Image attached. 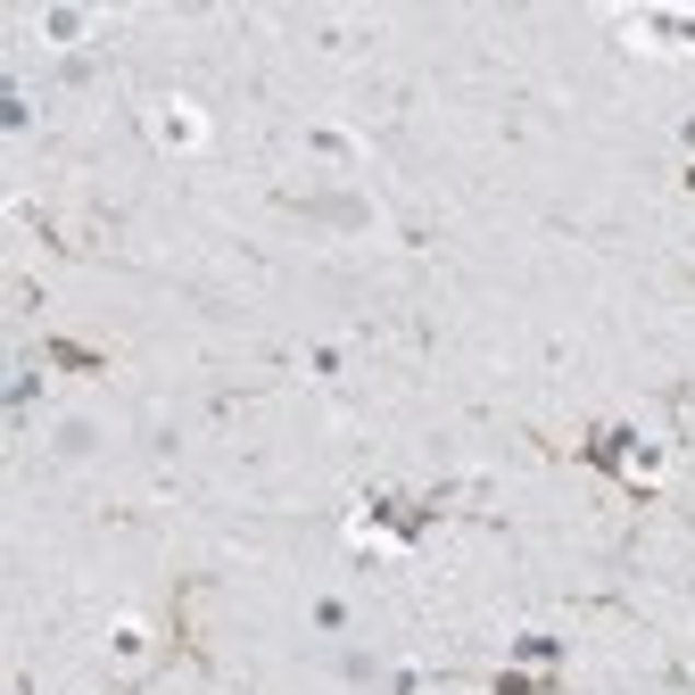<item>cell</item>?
Instances as JSON below:
<instances>
[{
  "label": "cell",
  "instance_id": "cell-2",
  "mask_svg": "<svg viewBox=\"0 0 695 695\" xmlns=\"http://www.w3.org/2000/svg\"><path fill=\"white\" fill-rule=\"evenodd\" d=\"M83 25H92V9H42V34H50V50H67Z\"/></svg>",
  "mask_w": 695,
  "mask_h": 695
},
{
  "label": "cell",
  "instance_id": "cell-4",
  "mask_svg": "<svg viewBox=\"0 0 695 695\" xmlns=\"http://www.w3.org/2000/svg\"><path fill=\"white\" fill-rule=\"evenodd\" d=\"M58 455H92V422H67V431H58Z\"/></svg>",
  "mask_w": 695,
  "mask_h": 695
},
{
  "label": "cell",
  "instance_id": "cell-1",
  "mask_svg": "<svg viewBox=\"0 0 695 695\" xmlns=\"http://www.w3.org/2000/svg\"><path fill=\"white\" fill-rule=\"evenodd\" d=\"M150 132H158V150H199V141H207V116L190 108V100H158V108H150Z\"/></svg>",
  "mask_w": 695,
  "mask_h": 695
},
{
  "label": "cell",
  "instance_id": "cell-3",
  "mask_svg": "<svg viewBox=\"0 0 695 695\" xmlns=\"http://www.w3.org/2000/svg\"><path fill=\"white\" fill-rule=\"evenodd\" d=\"M306 141H315L323 158H357V141H348V132H332V125H315V132H306Z\"/></svg>",
  "mask_w": 695,
  "mask_h": 695
}]
</instances>
